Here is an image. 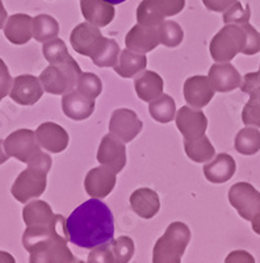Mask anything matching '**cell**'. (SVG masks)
I'll return each mask as SVG.
<instances>
[{"label": "cell", "instance_id": "obj_11", "mask_svg": "<svg viewBox=\"0 0 260 263\" xmlns=\"http://www.w3.org/2000/svg\"><path fill=\"white\" fill-rule=\"evenodd\" d=\"M103 40H104V36L99 28L87 23V21L76 25L70 36V42H71L74 50L78 54L90 58L97 50Z\"/></svg>", "mask_w": 260, "mask_h": 263}, {"label": "cell", "instance_id": "obj_50", "mask_svg": "<svg viewBox=\"0 0 260 263\" xmlns=\"http://www.w3.org/2000/svg\"><path fill=\"white\" fill-rule=\"evenodd\" d=\"M76 263H86V262H83V260H76Z\"/></svg>", "mask_w": 260, "mask_h": 263}, {"label": "cell", "instance_id": "obj_18", "mask_svg": "<svg viewBox=\"0 0 260 263\" xmlns=\"http://www.w3.org/2000/svg\"><path fill=\"white\" fill-rule=\"evenodd\" d=\"M34 133L39 146L49 153L58 154L69 146V133L55 123L41 124Z\"/></svg>", "mask_w": 260, "mask_h": 263}, {"label": "cell", "instance_id": "obj_26", "mask_svg": "<svg viewBox=\"0 0 260 263\" xmlns=\"http://www.w3.org/2000/svg\"><path fill=\"white\" fill-rule=\"evenodd\" d=\"M58 218L54 215L51 206L44 200H34L28 203L23 210V220L27 227H42L53 224Z\"/></svg>", "mask_w": 260, "mask_h": 263}, {"label": "cell", "instance_id": "obj_13", "mask_svg": "<svg viewBox=\"0 0 260 263\" xmlns=\"http://www.w3.org/2000/svg\"><path fill=\"white\" fill-rule=\"evenodd\" d=\"M44 87L34 75H18L13 79L9 96L20 105H33L44 95Z\"/></svg>", "mask_w": 260, "mask_h": 263}, {"label": "cell", "instance_id": "obj_15", "mask_svg": "<svg viewBox=\"0 0 260 263\" xmlns=\"http://www.w3.org/2000/svg\"><path fill=\"white\" fill-rule=\"evenodd\" d=\"M176 126L184 140H192L205 135L208 128V119L204 112L184 105L176 114Z\"/></svg>", "mask_w": 260, "mask_h": 263}, {"label": "cell", "instance_id": "obj_47", "mask_svg": "<svg viewBox=\"0 0 260 263\" xmlns=\"http://www.w3.org/2000/svg\"><path fill=\"white\" fill-rule=\"evenodd\" d=\"M7 16H8V13H7L6 8H4L3 2L0 0V29L4 28V23H6L7 20Z\"/></svg>", "mask_w": 260, "mask_h": 263}, {"label": "cell", "instance_id": "obj_9", "mask_svg": "<svg viewBox=\"0 0 260 263\" xmlns=\"http://www.w3.org/2000/svg\"><path fill=\"white\" fill-rule=\"evenodd\" d=\"M241 90L250 95L242 111V121L247 126L260 128V72H248L243 78Z\"/></svg>", "mask_w": 260, "mask_h": 263}, {"label": "cell", "instance_id": "obj_43", "mask_svg": "<svg viewBox=\"0 0 260 263\" xmlns=\"http://www.w3.org/2000/svg\"><path fill=\"white\" fill-rule=\"evenodd\" d=\"M225 263H255V258L246 250H235L225 258Z\"/></svg>", "mask_w": 260, "mask_h": 263}, {"label": "cell", "instance_id": "obj_8", "mask_svg": "<svg viewBox=\"0 0 260 263\" xmlns=\"http://www.w3.org/2000/svg\"><path fill=\"white\" fill-rule=\"evenodd\" d=\"M229 201L241 217L251 221L260 208V192L247 182L235 183L229 191Z\"/></svg>", "mask_w": 260, "mask_h": 263}, {"label": "cell", "instance_id": "obj_27", "mask_svg": "<svg viewBox=\"0 0 260 263\" xmlns=\"http://www.w3.org/2000/svg\"><path fill=\"white\" fill-rule=\"evenodd\" d=\"M147 58L145 54L134 53L129 49H125L117 58L116 65L113 66L114 71L123 78H133L141 71L146 69Z\"/></svg>", "mask_w": 260, "mask_h": 263}, {"label": "cell", "instance_id": "obj_42", "mask_svg": "<svg viewBox=\"0 0 260 263\" xmlns=\"http://www.w3.org/2000/svg\"><path fill=\"white\" fill-rule=\"evenodd\" d=\"M12 84L13 81L9 74L8 67H7L6 62L0 58V100L11 92Z\"/></svg>", "mask_w": 260, "mask_h": 263}, {"label": "cell", "instance_id": "obj_33", "mask_svg": "<svg viewBox=\"0 0 260 263\" xmlns=\"http://www.w3.org/2000/svg\"><path fill=\"white\" fill-rule=\"evenodd\" d=\"M42 53L44 57L50 65H58V63H65L67 61L72 60L70 55L67 46L65 41L61 39H53L50 41L45 42L42 46Z\"/></svg>", "mask_w": 260, "mask_h": 263}, {"label": "cell", "instance_id": "obj_51", "mask_svg": "<svg viewBox=\"0 0 260 263\" xmlns=\"http://www.w3.org/2000/svg\"><path fill=\"white\" fill-rule=\"evenodd\" d=\"M259 72H260V69H259Z\"/></svg>", "mask_w": 260, "mask_h": 263}, {"label": "cell", "instance_id": "obj_38", "mask_svg": "<svg viewBox=\"0 0 260 263\" xmlns=\"http://www.w3.org/2000/svg\"><path fill=\"white\" fill-rule=\"evenodd\" d=\"M250 17H251L250 7H245L242 3H239V2H235L230 8H227L224 12L225 24H247L248 21H250Z\"/></svg>", "mask_w": 260, "mask_h": 263}, {"label": "cell", "instance_id": "obj_28", "mask_svg": "<svg viewBox=\"0 0 260 263\" xmlns=\"http://www.w3.org/2000/svg\"><path fill=\"white\" fill-rule=\"evenodd\" d=\"M187 156L196 163H207L214 157L215 149L205 135L192 140H184Z\"/></svg>", "mask_w": 260, "mask_h": 263}, {"label": "cell", "instance_id": "obj_30", "mask_svg": "<svg viewBox=\"0 0 260 263\" xmlns=\"http://www.w3.org/2000/svg\"><path fill=\"white\" fill-rule=\"evenodd\" d=\"M59 33V23L50 15H38L33 18V39L45 42L57 39Z\"/></svg>", "mask_w": 260, "mask_h": 263}, {"label": "cell", "instance_id": "obj_20", "mask_svg": "<svg viewBox=\"0 0 260 263\" xmlns=\"http://www.w3.org/2000/svg\"><path fill=\"white\" fill-rule=\"evenodd\" d=\"M4 36L15 45H24L33 39V18L25 13L9 16L4 24Z\"/></svg>", "mask_w": 260, "mask_h": 263}, {"label": "cell", "instance_id": "obj_46", "mask_svg": "<svg viewBox=\"0 0 260 263\" xmlns=\"http://www.w3.org/2000/svg\"><path fill=\"white\" fill-rule=\"evenodd\" d=\"M0 263H16L13 255H11L7 251H0Z\"/></svg>", "mask_w": 260, "mask_h": 263}, {"label": "cell", "instance_id": "obj_31", "mask_svg": "<svg viewBox=\"0 0 260 263\" xmlns=\"http://www.w3.org/2000/svg\"><path fill=\"white\" fill-rule=\"evenodd\" d=\"M234 147L243 156H254L260 150V132L256 128H243L238 132Z\"/></svg>", "mask_w": 260, "mask_h": 263}, {"label": "cell", "instance_id": "obj_32", "mask_svg": "<svg viewBox=\"0 0 260 263\" xmlns=\"http://www.w3.org/2000/svg\"><path fill=\"white\" fill-rule=\"evenodd\" d=\"M120 55V46L114 40L105 39L102 41L97 50L95 51L91 60L97 67H113Z\"/></svg>", "mask_w": 260, "mask_h": 263}, {"label": "cell", "instance_id": "obj_5", "mask_svg": "<svg viewBox=\"0 0 260 263\" xmlns=\"http://www.w3.org/2000/svg\"><path fill=\"white\" fill-rule=\"evenodd\" d=\"M245 46L246 32L242 25L226 24L210 41V55L215 62H230Z\"/></svg>", "mask_w": 260, "mask_h": 263}, {"label": "cell", "instance_id": "obj_16", "mask_svg": "<svg viewBox=\"0 0 260 263\" xmlns=\"http://www.w3.org/2000/svg\"><path fill=\"white\" fill-rule=\"evenodd\" d=\"M161 44L158 27H144L134 25L125 37V45L130 51L146 54L153 51Z\"/></svg>", "mask_w": 260, "mask_h": 263}, {"label": "cell", "instance_id": "obj_25", "mask_svg": "<svg viewBox=\"0 0 260 263\" xmlns=\"http://www.w3.org/2000/svg\"><path fill=\"white\" fill-rule=\"evenodd\" d=\"M134 88L141 100L150 103L163 93V79L155 71L144 70L135 77Z\"/></svg>", "mask_w": 260, "mask_h": 263}, {"label": "cell", "instance_id": "obj_37", "mask_svg": "<svg viewBox=\"0 0 260 263\" xmlns=\"http://www.w3.org/2000/svg\"><path fill=\"white\" fill-rule=\"evenodd\" d=\"M116 263H129L134 255V242L130 237L121 236L111 241Z\"/></svg>", "mask_w": 260, "mask_h": 263}, {"label": "cell", "instance_id": "obj_14", "mask_svg": "<svg viewBox=\"0 0 260 263\" xmlns=\"http://www.w3.org/2000/svg\"><path fill=\"white\" fill-rule=\"evenodd\" d=\"M116 185V173L107 166H100L88 171L84 179L87 194L95 199H104Z\"/></svg>", "mask_w": 260, "mask_h": 263}, {"label": "cell", "instance_id": "obj_10", "mask_svg": "<svg viewBox=\"0 0 260 263\" xmlns=\"http://www.w3.org/2000/svg\"><path fill=\"white\" fill-rule=\"evenodd\" d=\"M142 121L138 119L137 114L128 108H118L113 111L109 121L111 135L121 140L123 142H130L142 130Z\"/></svg>", "mask_w": 260, "mask_h": 263}, {"label": "cell", "instance_id": "obj_4", "mask_svg": "<svg viewBox=\"0 0 260 263\" xmlns=\"http://www.w3.org/2000/svg\"><path fill=\"white\" fill-rule=\"evenodd\" d=\"M82 75L81 66L72 58L65 63L48 66L39 75L44 90L53 95H65L75 90Z\"/></svg>", "mask_w": 260, "mask_h": 263}, {"label": "cell", "instance_id": "obj_2", "mask_svg": "<svg viewBox=\"0 0 260 263\" xmlns=\"http://www.w3.org/2000/svg\"><path fill=\"white\" fill-rule=\"evenodd\" d=\"M51 157L44 152L37 153L28 162V168L21 171L11 189L16 200L25 204L45 192L48 185V173L51 168Z\"/></svg>", "mask_w": 260, "mask_h": 263}, {"label": "cell", "instance_id": "obj_24", "mask_svg": "<svg viewBox=\"0 0 260 263\" xmlns=\"http://www.w3.org/2000/svg\"><path fill=\"white\" fill-rule=\"evenodd\" d=\"M132 210L142 218H153L161 210V200L154 190L138 189L130 195Z\"/></svg>", "mask_w": 260, "mask_h": 263}, {"label": "cell", "instance_id": "obj_48", "mask_svg": "<svg viewBox=\"0 0 260 263\" xmlns=\"http://www.w3.org/2000/svg\"><path fill=\"white\" fill-rule=\"evenodd\" d=\"M9 157L7 156L6 150H4V146H3V141L0 140V164H3L4 162L8 161Z\"/></svg>", "mask_w": 260, "mask_h": 263}, {"label": "cell", "instance_id": "obj_3", "mask_svg": "<svg viewBox=\"0 0 260 263\" xmlns=\"http://www.w3.org/2000/svg\"><path fill=\"white\" fill-rule=\"evenodd\" d=\"M189 241L191 230L184 222L175 221L170 224L154 246L153 263H182Z\"/></svg>", "mask_w": 260, "mask_h": 263}, {"label": "cell", "instance_id": "obj_22", "mask_svg": "<svg viewBox=\"0 0 260 263\" xmlns=\"http://www.w3.org/2000/svg\"><path fill=\"white\" fill-rule=\"evenodd\" d=\"M81 11L87 23L97 28L107 27L114 18L113 4L104 0H82Z\"/></svg>", "mask_w": 260, "mask_h": 263}, {"label": "cell", "instance_id": "obj_19", "mask_svg": "<svg viewBox=\"0 0 260 263\" xmlns=\"http://www.w3.org/2000/svg\"><path fill=\"white\" fill-rule=\"evenodd\" d=\"M210 84L217 92H230L242 86V77L231 63H215L209 70Z\"/></svg>", "mask_w": 260, "mask_h": 263}, {"label": "cell", "instance_id": "obj_17", "mask_svg": "<svg viewBox=\"0 0 260 263\" xmlns=\"http://www.w3.org/2000/svg\"><path fill=\"white\" fill-rule=\"evenodd\" d=\"M183 92H184L186 102L192 108L201 109V108L209 104L215 91L213 90L208 77L196 75V77H191V78L187 79Z\"/></svg>", "mask_w": 260, "mask_h": 263}, {"label": "cell", "instance_id": "obj_21", "mask_svg": "<svg viewBox=\"0 0 260 263\" xmlns=\"http://www.w3.org/2000/svg\"><path fill=\"white\" fill-rule=\"evenodd\" d=\"M63 114L75 121L88 119L95 111V100L86 98L78 90L65 93L62 98Z\"/></svg>", "mask_w": 260, "mask_h": 263}, {"label": "cell", "instance_id": "obj_29", "mask_svg": "<svg viewBox=\"0 0 260 263\" xmlns=\"http://www.w3.org/2000/svg\"><path fill=\"white\" fill-rule=\"evenodd\" d=\"M149 114L155 121L161 124H167L172 121L176 115V104L170 95L162 93L159 98L150 102Z\"/></svg>", "mask_w": 260, "mask_h": 263}, {"label": "cell", "instance_id": "obj_40", "mask_svg": "<svg viewBox=\"0 0 260 263\" xmlns=\"http://www.w3.org/2000/svg\"><path fill=\"white\" fill-rule=\"evenodd\" d=\"M87 263H116L113 250H112L111 246V241L91 249V253L88 254V262Z\"/></svg>", "mask_w": 260, "mask_h": 263}, {"label": "cell", "instance_id": "obj_23", "mask_svg": "<svg viewBox=\"0 0 260 263\" xmlns=\"http://www.w3.org/2000/svg\"><path fill=\"white\" fill-rule=\"evenodd\" d=\"M235 170L236 163L233 157L222 153L215 157L214 161L204 166V175L210 183L221 184V183L230 180L235 174Z\"/></svg>", "mask_w": 260, "mask_h": 263}, {"label": "cell", "instance_id": "obj_6", "mask_svg": "<svg viewBox=\"0 0 260 263\" xmlns=\"http://www.w3.org/2000/svg\"><path fill=\"white\" fill-rule=\"evenodd\" d=\"M67 236L55 234L41 242H37L29 251V263H76L74 254L67 248Z\"/></svg>", "mask_w": 260, "mask_h": 263}, {"label": "cell", "instance_id": "obj_12", "mask_svg": "<svg viewBox=\"0 0 260 263\" xmlns=\"http://www.w3.org/2000/svg\"><path fill=\"white\" fill-rule=\"evenodd\" d=\"M96 158L103 166H107L116 174L120 173L126 164L125 145L123 141L109 133L103 137Z\"/></svg>", "mask_w": 260, "mask_h": 263}, {"label": "cell", "instance_id": "obj_35", "mask_svg": "<svg viewBox=\"0 0 260 263\" xmlns=\"http://www.w3.org/2000/svg\"><path fill=\"white\" fill-rule=\"evenodd\" d=\"M165 21L153 6L151 0H142L137 8V23L144 27H159Z\"/></svg>", "mask_w": 260, "mask_h": 263}, {"label": "cell", "instance_id": "obj_44", "mask_svg": "<svg viewBox=\"0 0 260 263\" xmlns=\"http://www.w3.org/2000/svg\"><path fill=\"white\" fill-rule=\"evenodd\" d=\"M238 0H203L204 6L213 12H225Z\"/></svg>", "mask_w": 260, "mask_h": 263}, {"label": "cell", "instance_id": "obj_49", "mask_svg": "<svg viewBox=\"0 0 260 263\" xmlns=\"http://www.w3.org/2000/svg\"><path fill=\"white\" fill-rule=\"evenodd\" d=\"M104 2H107V3H111V4H113V6H116V4L124 3V2H126V0H104Z\"/></svg>", "mask_w": 260, "mask_h": 263}, {"label": "cell", "instance_id": "obj_41", "mask_svg": "<svg viewBox=\"0 0 260 263\" xmlns=\"http://www.w3.org/2000/svg\"><path fill=\"white\" fill-rule=\"evenodd\" d=\"M246 32V46L242 54L245 55H254L260 51V33L256 32L250 23L242 25Z\"/></svg>", "mask_w": 260, "mask_h": 263}, {"label": "cell", "instance_id": "obj_39", "mask_svg": "<svg viewBox=\"0 0 260 263\" xmlns=\"http://www.w3.org/2000/svg\"><path fill=\"white\" fill-rule=\"evenodd\" d=\"M151 3L165 18L177 15L186 7V0H151Z\"/></svg>", "mask_w": 260, "mask_h": 263}, {"label": "cell", "instance_id": "obj_1", "mask_svg": "<svg viewBox=\"0 0 260 263\" xmlns=\"http://www.w3.org/2000/svg\"><path fill=\"white\" fill-rule=\"evenodd\" d=\"M65 230L71 243L82 249H93L113 239V215L107 204L92 197L66 218Z\"/></svg>", "mask_w": 260, "mask_h": 263}, {"label": "cell", "instance_id": "obj_7", "mask_svg": "<svg viewBox=\"0 0 260 263\" xmlns=\"http://www.w3.org/2000/svg\"><path fill=\"white\" fill-rule=\"evenodd\" d=\"M3 146L7 156L13 157L23 163H28L37 153L41 152L36 133L30 129H18L12 132L3 141Z\"/></svg>", "mask_w": 260, "mask_h": 263}, {"label": "cell", "instance_id": "obj_36", "mask_svg": "<svg viewBox=\"0 0 260 263\" xmlns=\"http://www.w3.org/2000/svg\"><path fill=\"white\" fill-rule=\"evenodd\" d=\"M76 90L86 98L95 100L102 93L103 83L97 75L92 72H82L78 84H76Z\"/></svg>", "mask_w": 260, "mask_h": 263}, {"label": "cell", "instance_id": "obj_45", "mask_svg": "<svg viewBox=\"0 0 260 263\" xmlns=\"http://www.w3.org/2000/svg\"><path fill=\"white\" fill-rule=\"evenodd\" d=\"M251 224H252V230H254L255 233L259 234L260 236V208H259V211L255 213L254 217H252Z\"/></svg>", "mask_w": 260, "mask_h": 263}, {"label": "cell", "instance_id": "obj_34", "mask_svg": "<svg viewBox=\"0 0 260 263\" xmlns=\"http://www.w3.org/2000/svg\"><path fill=\"white\" fill-rule=\"evenodd\" d=\"M158 28L161 44L167 48H176L183 42L184 32L176 21H163Z\"/></svg>", "mask_w": 260, "mask_h": 263}]
</instances>
